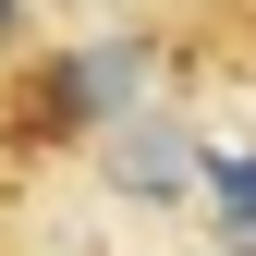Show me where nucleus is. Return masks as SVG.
<instances>
[{
  "label": "nucleus",
  "mask_w": 256,
  "mask_h": 256,
  "mask_svg": "<svg viewBox=\"0 0 256 256\" xmlns=\"http://www.w3.org/2000/svg\"><path fill=\"white\" fill-rule=\"evenodd\" d=\"M220 208H232V220H256V158H232V171H220Z\"/></svg>",
  "instance_id": "obj_1"
}]
</instances>
